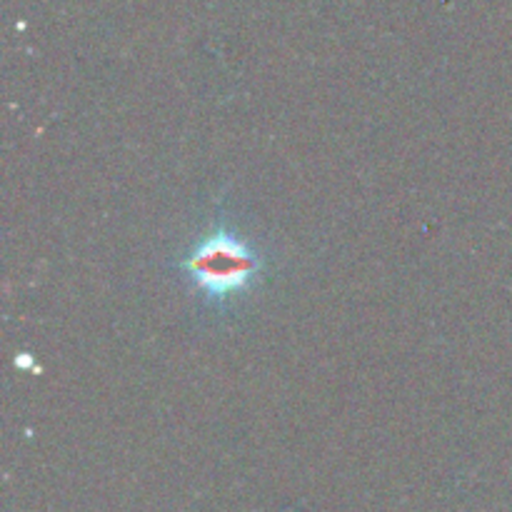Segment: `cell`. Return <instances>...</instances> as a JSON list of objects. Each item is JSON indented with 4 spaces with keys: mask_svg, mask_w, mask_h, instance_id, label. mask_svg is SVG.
<instances>
[{
    "mask_svg": "<svg viewBox=\"0 0 512 512\" xmlns=\"http://www.w3.org/2000/svg\"><path fill=\"white\" fill-rule=\"evenodd\" d=\"M275 253L250 225L215 200L203 225L165 263L180 280L195 313L203 320L223 323L238 318L273 280Z\"/></svg>",
    "mask_w": 512,
    "mask_h": 512,
    "instance_id": "1",
    "label": "cell"
}]
</instances>
